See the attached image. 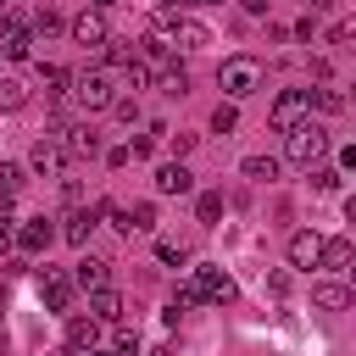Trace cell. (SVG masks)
Returning <instances> with one entry per match:
<instances>
[{
  "label": "cell",
  "mask_w": 356,
  "mask_h": 356,
  "mask_svg": "<svg viewBox=\"0 0 356 356\" xmlns=\"http://www.w3.org/2000/svg\"><path fill=\"white\" fill-rule=\"evenodd\" d=\"M39 78L50 83V95H67V78H72V72H67V67H50V61H44V67H39Z\"/></svg>",
  "instance_id": "484cf974"
},
{
  "label": "cell",
  "mask_w": 356,
  "mask_h": 356,
  "mask_svg": "<svg viewBox=\"0 0 356 356\" xmlns=\"http://www.w3.org/2000/svg\"><path fill=\"white\" fill-rule=\"evenodd\" d=\"M150 356H178V350H172V345H156V350H150Z\"/></svg>",
  "instance_id": "e575fe53"
},
{
  "label": "cell",
  "mask_w": 356,
  "mask_h": 356,
  "mask_svg": "<svg viewBox=\"0 0 356 356\" xmlns=\"http://www.w3.org/2000/svg\"><path fill=\"white\" fill-rule=\"evenodd\" d=\"M95 217H100L95 206H78V211H67V217H61V228H56V234H61L67 245H78V250H83V245H89V234H95Z\"/></svg>",
  "instance_id": "30bf717a"
},
{
  "label": "cell",
  "mask_w": 356,
  "mask_h": 356,
  "mask_svg": "<svg viewBox=\"0 0 356 356\" xmlns=\"http://www.w3.org/2000/svg\"><path fill=\"white\" fill-rule=\"evenodd\" d=\"M156 256H161L167 267H184V261H189V250H184V245H172V239H161V245H156Z\"/></svg>",
  "instance_id": "83f0119b"
},
{
  "label": "cell",
  "mask_w": 356,
  "mask_h": 356,
  "mask_svg": "<svg viewBox=\"0 0 356 356\" xmlns=\"http://www.w3.org/2000/svg\"><path fill=\"white\" fill-rule=\"evenodd\" d=\"M150 228H156V200H139L128 211V234H150Z\"/></svg>",
  "instance_id": "603a6c76"
},
{
  "label": "cell",
  "mask_w": 356,
  "mask_h": 356,
  "mask_svg": "<svg viewBox=\"0 0 356 356\" xmlns=\"http://www.w3.org/2000/svg\"><path fill=\"white\" fill-rule=\"evenodd\" d=\"M67 95H72V106L83 111V117H95V111H111V100H117V89H111V78L106 72H72L67 78Z\"/></svg>",
  "instance_id": "7a4b0ae2"
},
{
  "label": "cell",
  "mask_w": 356,
  "mask_h": 356,
  "mask_svg": "<svg viewBox=\"0 0 356 356\" xmlns=\"http://www.w3.org/2000/svg\"><path fill=\"white\" fill-rule=\"evenodd\" d=\"M50 239H56L50 217H33V222H28L22 234H17V245H22V250H33V256H39V250H50Z\"/></svg>",
  "instance_id": "ac0fdd59"
},
{
  "label": "cell",
  "mask_w": 356,
  "mask_h": 356,
  "mask_svg": "<svg viewBox=\"0 0 356 356\" xmlns=\"http://www.w3.org/2000/svg\"><path fill=\"white\" fill-rule=\"evenodd\" d=\"M72 273H61V267H39V300L50 306V312H67L72 306Z\"/></svg>",
  "instance_id": "8992f818"
},
{
  "label": "cell",
  "mask_w": 356,
  "mask_h": 356,
  "mask_svg": "<svg viewBox=\"0 0 356 356\" xmlns=\"http://www.w3.org/2000/svg\"><path fill=\"white\" fill-rule=\"evenodd\" d=\"M284 156L300 167V172H312V167H323V156H328V128L323 122H300L295 134H284Z\"/></svg>",
  "instance_id": "6da1fadb"
},
{
  "label": "cell",
  "mask_w": 356,
  "mask_h": 356,
  "mask_svg": "<svg viewBox=\"0 0 356 356\" xmlns=\"http://www.w3.org/2000/svg\"><path fill=\"white\" fill-rule=\"evenodd\" d=\"M0 189H6V195L22 189V167H17V161H0Z\"/></svg>",
  "instance_id": "f1b7e54d"
},
{
  "label": "cell",
  "mask_w": 356,
  "mask_h": 356,
  "mask_svg": "<svg viewBox=\"0 0 356 356\" xmlns=\"http://www.w3.org/2000/svg\"><path fill=\"white\" fill-rule=\"evenodd\" d=\"M195 189V172L184 161H161L156 167V195H189Z\"/></svg>",
  "instance_id": "8fae6325"
},
{
  "label": "cell",
  "mask_w": 356,
  "mask_h": 356,
  "mask_svg": "<svg viewBox=\"0 0 356 356\" xmlns=\"http://www.w3.org/2000/svg\"><path fill=\"white\" fill-rule=\"evenodd\" d=\"M167 44H178V50H206V44H211V28H206L200 17H172Z\"/></svg>",
  "instance_id": "52a82bcc"
},
{
  "label": "cell",
  "mask_w": 356,
  "mask_h": 356,
  "mask_svg": "<svg viewBox=\"0 0 356 356\" xmlns=\"http://www.w3.org/2000/svg\"><path fill=\"white\" fill-rule=\"evenodd\" d=\"M6 6H11V0H0V11H6Z\"/></svg>",
  "instance_id": "8d00e7d4"
},
{
  "label": "cell",
  "mask_w": 356,
  "mask_h": 356,
  "mask_svg": "<svg viewBox=\"0 0 356 356\" xmlns=\"http://www.w3.org/2000/svg\"><path fill=\"white\" fill-rule=\"evenodd\" d=\"M217 83H222L228 100H245V95L261 89V61H256V56H228V61L217 67Z\"/></svg>",
  "instance_id": "3957f363"
},
{
  "label": "cell",
  "mask_w": 356,
  "mask_h": 356,
  "mask_svg": "<svg viewBox=\"0 0 356 356\" xmlns=\"http://www.w3.org/2000/svg\"><path fill=\"white\" fill-rule=\"evenodd\" d=\"M350 256H356V250H350V239H345V234H334V239H317V267H328V273H345V267H350Z\"/></svg>",
  "instance_id": "7c38bea8"
},
{
  "label": "cell",
  "mask_w": 356,
  "mask_h": 356,
  "mask_svg": "<svg viewBox=\"0 0 356 356\" xmlns=\"http://www.w3.org/2000/svg\"><path fill=\"white\" fill-rule=\"evenodd\" d=\"M0 217H11V195L6 189H0Z\"/></svg>",
  "instance_id": "836d02e7"
},
{
  "label": "cell",
  "mask_w": 356,
  "mask_h": 356,
  "mask_svg": "<svg viewBox=\"0 0 356 356\" xmlns=\"http://www.w3.org/2000/svg\"><path fill=\"white\" fill-rule=\"evenodd\" d=\"M323 39H328V44H345V39H350V22H334V28L323 33Z\"/></svg>",
  "instance_id": "4dcf8cb0"
},
{
  "label": "cell",
  "mask_w": 356,
  "mask_h": 356,
  "mask_svg": "<svg viewBox=\"0 0 356 356\" xmlns=\"http://www.w3.org/2000/svg\"><path fill=\"white\" fill-rule=\"evenodd\" d=\"M306 117H312V106H306V89H284V95L273 100V111H267L273 134H295Z\"/></svg>",
  "instance_id": "277c9868"
},
{
  "label": "cell",
  "mask_w": 356,
  "mask_h": 356,
  "mask_svg": "<svg viewBox=\"0 0 356 356\" xmlns=\"http://www.w3.org/2000/svg\"><path fill=\"white\" fill-rule=\"evenodd\" d=\"M111 111H117L122 122H139V100H128V95H117V100H111Z\"/></svg>",
  "instance_id": "f546056e"
},
{
  "label": "cell",
  "mask_w": 356,
  "mask_h": 356,
  "mask_svg": "<svg viewBox=\"0 0 356 356\" xmlns=\"http://www.w3.org/2000/svg\"><path fill=\"white\" fill-rule=\"evenodd\" d=\"M306 106H317V111H328V117H334V111H345V95L323 83V89H306Z\"/></svg>",
  "instance_id": "7402d4cb"
},
{
  "label": "cell",
  "mask_w": 356,
  "mask_h": 356,
  "mask_svg": "<svg viewBox=\"0 0 356 356\" xmlns=\"http://www.w3.org/2000/svg\"><path fill=\"white\" fill-rule=\"evenodd\" d=\"M189 289H195L200 300H234V278H228L222 267H195Z\"/></svg>",
  "instance_id": "ba28073f"
},
{
  "label": "cell",
  "mask_w": 356,
  "mask_h": 356,
  "mask_svg": "<svg viewBox=\"0 0 356 356\" xmlns=\"http://www.w3.org/2000/svg\"><path fill=\"white\" fill-rule=\"evenodd\" d=\"M100 6H111V0H89V11H100Z\"/></svg>",
  "instance_id": "d590c367"
},
{
  "label": "cell",
  "mask_w": 356,
  "mask_h": 356,
  "mask_svg": "<svg viewBox=\"0 0 356 356\" xmlns=\"http://www.w3.org/2000/svg\"><path fill=\"white\" fill-rule=\"evenodd\" d=\"M95 345H100V323H95V317H72V323H67V350L83 356V350H95Z\"/></svg>",
  "instance_id": "9a60e30c"
},
{
  "label": "cell",
  "mask_w": 356,
  "mask_h": 356,
  "mask_svg": "<svg viewBox=\"0 0 356 356\" xmlns=\"http://www.w3.org/2000/svg\"><path fill=\"white\" fill-rule=\"evenodd\" d=\"M72 284H78V289H106V284H111V261H106V256H78Z\"/></svg>",
  "instance_id": "4fadbf2b"
},
{
  "label": "cell",
  "mask_w": 356,
  "mask_h": 356,
  "mask_svg": "<svg viewBox=\"0 0 356 356\" xmlns=\"http://www.w3.org/2000/svg\"><path fill=\"white\" fill-rule=\"evenodd\" d=\"M28 167H33L39 178H67V145H61L56 134L33 139V150H28Z\"/></svg>",
  "instance_id": "5b68a950"
},
{
  "label": "cell",
  "mask_w": 356,
  "mask_h": 356,
  "mask_svg": "<svg viewBox=\"0 0 356 356\" xmlns=\"http://www.w3.org/2000/svg\"><path fill=\"white\" fill-rule=\"evenodd\" d=\"M28 78H17V72H0V111H22L28 106Z\"/></svg>",
  "instance_id": "e0dca14e"
},
{
  "label": "cell",
  "mask_w": 356,
  "mask_h": 356,
  "mask_svg": "<svg viewBox=\"0 0 356 356\" xmlns=\"http://www.w3.org/2000/svg\"><path fill=\"white\" fill-rule=\"evenodd\" d=\"M289 267H317V234L312 228L289 234Z\"/></svg>",
  "instance_id": "d6986e66"
},
{
  "label": "cell",
  "mask_w": 356,
  "mask_h": 356,
  "mask_svg": "<svg viewBox=\"0 0 356 356\" xmlns=\"http://www.w3.org/2000/svg\"><path fill=\"white\" fill-rule=\"evenodd\" d=\"M161 6V17H178V6H195V0H156Z\"/></svg>",
  "instance_id": "d6a6232c"
},
{
  "label": "cell",
  "mask_w": 356,
  "mask_h": 356,
  "mask_svg": "<svg viewBox=\"0 0 356 356\" xmlns=\"http://www.w3.org/2000/svg\"><path fill=\"white\" fill-rule=\"evenodd\" d=\"M67 33H72V39L83 44V50H100V44L111 39V33H106V17H100V11H78V17L67 22Z\"/></svg>",
  "instance_id": "9c48e42d"
},
{
  "label": "cell",
  "mask_w": 356,
  "mask_h": 356,
  "mask_svg": "<svg viewBox=\"0 0 356 356\" xmlns=\"http://www.w3.org/2000/svg\"><path fill=\"white\" fill-rule=\"evenodd\" d=\"M195 217H200V222H206V228H211V222H217V217H222V195H217V189H206V195H200V200H195Z\"/></svg>",
  "instance_id": "cb8c5ba5"
},
{
  "label": "cell",
  "mask_w": 356,
  "mask_h": 356,
  "mask_svg": "<svg viewBox=\"0 0 356 356\" xmlns=\"http://www.w3.org/2000/svg\"><path fill=\"white\" fill-rule=\"evenodd\" d=\"M89 317H95V323H117V317H122V295H117L111 284H106V289H89Z\"/></svg>",
  "instance_id": "2e32d148"
},
{
  "label": "cell",
  "mask_w": 356,
  "mask_h": 356,
  "mask_svg": "<svg viewBox=\"0 0 356 356\" xmlns=\"http://www.w3.org/2000/svg\"><path fill=\"white\" fill-rule=\"evenodd\" d=\"M61 28H67V22H61L56 6H39V11H33V39H56Z\"/></svg>",
  "instance_id": "44dd1931"
},
{
  "label": "cell",
  "mask_w": 356,
  "mask_h": 356,
  "mask_svg": "<svg viewBox=\"0 0 356 356\" xmlns=\"http://www.w3.org/2000/svg\"><path fill=\"white\" fill-rule=\"evenodd\" d=\"M234 128H239V111H234V100H222L211 111V134H234Z\"/></svg>",
  "instance_id": "d4e9b609"
},
{
  "label": "cell",
  "mask_w": 356,
  "mask_h": 356,
  "mask_svg": "<svg viewBox=\"0 0 356 356\" xmlns=\"http://www.w3.org/2000/svg\"><path fill=\"white\" fill-rule=\"evenodd\" d=\"M312 306H317V312H345V306H350V289H345L339 278H323V284H312Z\"/></svg>",
  "instance_id": "5bb4252c"
},
{
  "label": "cell",
  "mask_w": 356,
  "mask_h": 356,
  "mask_svg": "<svg viewBox=\"0 0 356 356\" xmlns=\"http://www.w3.org/2000/svg\"><path fill=\"white\" fill-rule=\"evenodd\" d=\"M312 189H317V195L339 189V172H334V167H312Z\"/></svg>",
  "instance_id": "4316f807"
},
{
  "label": "cell",
  "mask_w": 356,
  "mask_h": 356,
  "mask_svg": "<svg viewBox=\"0 0 356 356\" xmlns=\"http://www.w3.org/2000/svg\"><path fill=\"white\" fill-rule=\"evenodd\" d=\"M239 172H245L250 184H273V178H278V156H245Z\"/></svg>",
  "instance_id": "ffe728a7"
},
{
  "label": "cell",
  "mask_w": 356,
  "mask_h": 356,
  "mask_svg": "<svg viewBox=\"0 0 356 356\" xmlns=\"http://www.w3.org/2000/svg\"><path fill=\"white\" fill-rule=\"evenodd\" d=\"M11 245H17V234H11V222H6V217H0V256H6V250H11Z\"/></svg>",
  "instance_id": "1f68e13d"
}]
</instances>
